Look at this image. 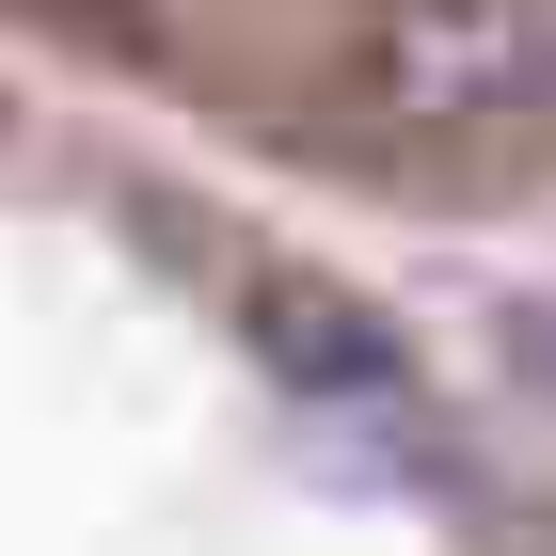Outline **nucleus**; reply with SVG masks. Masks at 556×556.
Returning a JSON list of instances; mask_svg holds the SVG:
<instances>
[{
    "label": "nucleus",
    "mask_w": 556,
    "mask_h": 556,
    "mask_svg": "<svg viewBox=\"0 0 556 556\" xmlns=\"http://www.w3.org/2000/svg\"><path fill=\"white\" fill-rule=\"evenodd\" d=\"M239 350H255L318 429H366V414L414 397V350L382 334V302H350V287H255L239 302Z\"/></svg>",
    "instance_id": "obj_2"
},
{
    "label": "nucleus",
    "mask_w": 556,
    "mask_h": 556,
    "mask_svg": "<svg viewBox=\"0 0 556 556\" xmlns=\"http://www.w3.org/2000/svg\"><path fill=\"white\" fill-rule=\"evenodd\" d=\"M366 96L414 143H509L556 112V0H382Z\"/></svg>",
    "instance_id": "obj_1"
}]
</instances>
